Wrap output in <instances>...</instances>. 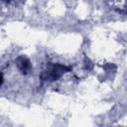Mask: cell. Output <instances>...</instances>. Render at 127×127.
Instances as JSON below:
<instances>
[{
    "instance_id": "1",
    "label": "cell",
    "mask_w": 127,
    "mask_h": 127,
    "mask_svg": "<svg viewBox=\"0 0 127 127\" xmlns=\"http://www.w3.org/2000/svg\"><path fill=\"white\" fill-rule=\"evenodd\" d=\"M69 69L70 68L65 65H63L60 64H51L47 69H45L41 76L45 80H56L60 78L64 72L68 71Z\"/></svg>"
},
{
    "instance_id": "4",
    "label": "cell",
    "mask_w": 127,
    "mask_h": 127,
    "mask_svg": "<svg viewBox=\"0 0 127 127\" xmlns=\"http://www.w3.org/2000/svg\"><path fill=\"white\" fill-rule=\"evenodd\" d=\"M3 1H7V2H10V1H12V0H3Z\"/></svg>"
},
{
    "instance_id": "3",
    "label": "cell",
    "mask_w": 127,
    "mask_h": 127,
    "mask_svg": "<svg viewBox=\"0 0 127 127\" xmlns=\"http://www.w3.org/2000/svg\"><path fill=\"white\" fill-rule=\"evenodd\" d=\"M3 83V75H2V73L0 72V85Z\"/></svg>"
},
{
    "instance_id": "2",
    "label": "cell",
    "mask_w": 127,
    "mask_h": 127,
    "mask_svg": "<svg viewBox=\"0 0 127 127\" xmlns=\"http://www.w3.org/2000/svg\"><path fill=\"white\" fill-rule=\"evenodd\" d=\"M16 64L18 66V68L20 69V71L24 74H27L31 68H32V65H31V63L30 61L26 58V57H19L17 60H16Z\"/></svg>"
}]
</instances>
